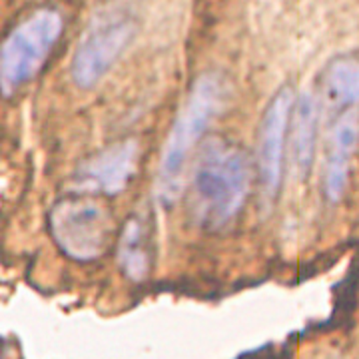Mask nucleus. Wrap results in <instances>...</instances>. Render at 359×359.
<instances>
[{
    "instance_id": "f257e3e1",
    "label": "nucleus",
    "mask_w": 359,
    "mask_h": 359,
    "mask_svg": "<svg viewBox=\"0 0 359 359\" xmlns=\"http://www.w3.org/2000/svg\"><path fill=\"white\" fill-rule=\"evenodd\" d=\"M252 184V164L236 142L210 136L192 168L194 216L205 231H219L240 216Z\"/></svg>"
},
{
    "instance_id": "f03ea898",
    "label": "nucleus",
    "mask_w": 359,
    "mask_h": 359,
    "mask_svg": "<svg viewBox=\"0 0 359 359\" xmlns=\"http://www.w3.org/2000/svg\"><path fill=\"white\" fill-rule=\"evenodd\" d=\"M226 98L228 88L218 72H202L192 82L160 156L156 194L164 205L174 204L180 198L188 158L204 138L212 120L222 112Z\"/></svg>"
},
{
    "instance_id": "7ed1b4c3",
    "label": "nucleus",
    "mask_w": 359,
    "mask_h": 359,
    "mask_svg": "<svg viewBox=\"0 0 359 359\" xmlns=\"http://www.w3.org/2000/svg\"><path fill=\"white\" fill-rule=\"evenodd\" d=\"M65 32L60 11L44 6L28 14L0 42V94L14 96L42 70Z\"/></svg>"
},
{
    "instance_id": "20e7f679",
    "label": "nucleus",
    "mask_w": 359,
    "mask_h": 359,
    "mask_svg": "<svg viewBox=\"0 0 359 359\" xmlns=\"http://www.w3.org/2000/svg\"><path fill=\"white\" fill-rule=\"evenodd\" d=\"M48 231L68 259L90 264L106 254L114 233V219L94 196L72 194L50 208Z\"/></svg>"
},
{
    "instance_id": "39448f33",
    "label": "nucleus",
    "mask_w": 359,
    "mask_h": 359,
    "mask_svg": "<svg viewBox=\"0 0 359 359\" xmlns=\"http://www.w3.org/2000/svg\"><path fill=\"white\" fill-rule=\"evenodd\" d=\"M136 30V20L126 13L110 11L96 16L82 34L72 56L70 74L78 88L96 86L128 48Z\"/></svg>"
},
{
    "instance_id": "423d86ee",
    "label": "nucleus",
    "mask_w": 359,
    "mask_h": 359,
    "mask_svg": "<svg viewBox=\"0 0 359 359\" xmlns=\"http://www.w3.org/2000/svg\"><path fill=\"white\" fill-rule=\"evenodd\" d=\"M294 102V88L290 84H285L273 94V98L269 100L268 108L262 116V122H259L256 166L257 180H259L262 196H264L266 204H271L282 188L285 140H287Z\"/></svg>"
},
{
    "instance_id": "0eeeda50",
    "label": "nucleus",
    "mask_w": 359,
    "mask_h": 359,
    "mask_svg": "<svg viewBox=\"0 0 359 359\" xmlns=\"http://www.w3.org/2000/svg\"><path fill=\"white\" fill-rule=\"evenodd\" d=\"M138 140L114 142L84 160L74 172L72 188L86 196H118L130 186L138 168Z\"/></svg>"
},
{
    "instance_id": "6e6552de",
    "label": "nucleus",
    "mask_w": 359,
    "mask_h": 359,
    "mask_svg": "<svg viewBox=\"0 0 359 359\" xmlns=\"http://www.w3.org/2000/svg\"><path fill=\"white\" fill-rule=\"evenodd\" d=\"M359 144V108L335 116L327 136V156L323 166V198L327 204H337L347 190L351 162Z\"/></svg>"
},
{
    "instance_id": "1a4fd4ad",
    "label": "nucleus",
    "mask_w": 359,
    "mask_h": 359,
    "mask_svg": "<svg viewBox=\"0 0 359 359\" xmlns=\"http://www.w3.org/2000/svg\"><path fill=\"white\" fill-rule=\"evenodd\" d=\"M152 219L146 212L132 214L118 240V266L132 282H144L154 262Z\"/></svg>"
},
{
    "instance_id": "9d476101",
    "label": "nucleus",
    "mask_w": 359,
    "mask_h": 359,
    "mask_svg": "<svg viewBox=\"0 0 359 359\" xmlns=\"http://www.w3.org/2000/svg\"><path fill=\"white\" fill-rule=\"evenodd\" d=\"M318 122H320V102L311 92H304L295 98L290 118V150H292V164H294L297 178H308L313 156H316V142H318Z\"/></svg>"
},
{
    "instance_id": "9b49d317",
    "label": "nucleus",
    "mask_w": 359,
    "mask_h": 359,
    "mask_svg": "<svg viewBox=\"0 0 359 359\" xmlns=\"http://www.w3.org/2000/svg\"><path fill=\"white\" fill-rule=\"evenodd\" d=\"M321 102L335 116L359 106V58L339 54L327 65L321 78Z\"/></svg>"
},
{
    "instance_id": "f8f14e48",
    "label": "nucleus",
    "mask_w": 359,
    "mask_h": 359,
    "mask_svg": "<svg viewBox=\"0 0 359 359\" xmlns=\"http://www.w3.org/2000/svg\"><path fill=\"white\" fill-rule=\"evenodd\" d=\"M334 359H339V358H334Z\"/></svg>"
}]
</instances>
